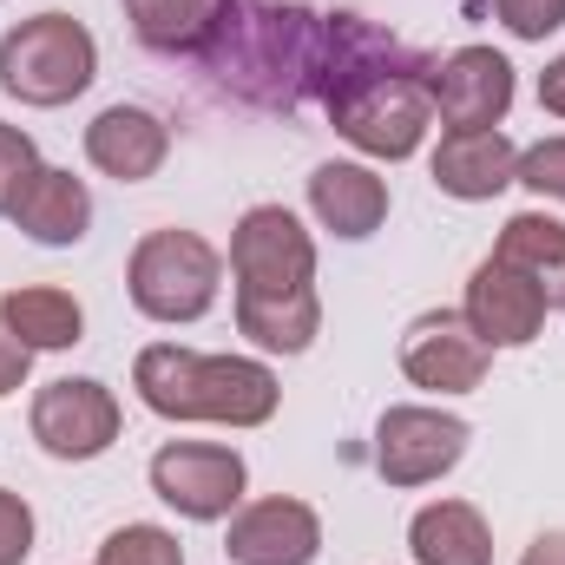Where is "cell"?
Listing matches in <instances>:
<instances>
[{"mask_svg":"<svg viewBox=\"0 0 565 565\" xmlns=\"http://www.w3.org/2000/svg\"><path fill=\"white\" fill-rule=\"evenodd\" d=\"M434 60L402 46L362 13H322V46H316V79L309 93L322 99L329 126L355 145L362 158L402 164L415 158L434 126V93H427Z\"/></svg>","mask_w":565,"mask_h":565,"instance_id":"1","label":"cell"},{"mask_svg":"<svg viewBox=\"0 0 565 565\" xmlns=\"http://www.w3.org/2000/svg\"><path fill=\"white\" fill-rule=\"evenodd\" d=\"M322 13L309 7H270V0H211V26L198 40V66L217 73L250 106H296L316 79Z\"/></svg>","mask_w":565,"mask_h":565,"instance_id":"2","label":"cell"},{"mask_svg":"<svg viewBox=\"0 0 565 565\" xmlns=\"http://www.w3.org/2000/svg\"><path fill=\"white\" fill-rule=\"evenodd\" d=\"M132 388L158 422L264 427L282 402V382L257 355H198L184 342H151L132 362Z\"/></svg>","mask_w":565,"mask_h":565,"instance_id":"3","label":"cell"},{"mask_svg":"<svg viewBox=\"0 0 565 565\" xmlns=\"http://www.w3.org/2000/svg\"><path fill=\"white\" fill-rule=\"evenodd\" d=\"M93 79H99V40L86 33V20L33 13L0 33V93L7 99L53 113V106H73Z\"/></svg>","mask_w":565,"mask_h":565,"instance_id":"4","label":"cell"},{"mask_svg":"<svg viewBox=\"0 0 565 565\" xmlns=\"http://www.w3.org/2000/svg\"><path fill=\"white\" fill-rule=\"evenodd\" d=\"M217 289H224V257L198 231H178V224L145 231L126 257V296L145 322H164V329L198 322V316H211Z\"/></svg>","mask_w":565,"mask_h":565,"instance_id":"5","label":"cell"},{"mask_svg":"<svg viewBox=\"0 0 565 565\" xmlns=\"http://www.w3.org/2000/svg\"><path fill=\"white\" fill-rule=\"evenodd\" d=\"M231 282L237 296H302L316 289V237L296 211L250 204L231 231Z\"/></svg>","mask_w":565,"mask_h":565,"instance_id":"6","label":"cell"},{"mask_svg":"<svg viewBox=\"0 0 565 565\" xmlns=\"http://www.w3.org/2000/svg\"><path fill=\"white\" fill-rule=\"evenodd\" d=\"M244 487H250V467L237 447H217V440H164L151 454V493L178 513V520H198V526H217L244 507Z\"/></svg>","mask_w":565,"mask_h":565,"instance_id":"7","label":"cell"},{"mask_svg":"<svg viewBox=\"0 0 565 565\" xmlns=\"http://www.w3.org/2000/svg\"><path fill=\"white\" fill-rule=\"evenodd\" d=\"M467 440L473 427L447 408H427V402H402L375 422V473L388 487H434L440 473H454L467 460Z\"/></svg>","mask_w":565,"mask_h":565,"instance_id":"8","label":"cell"},{"mask_svg":"<svg viewBox=\"0 0 565 565\" xmlns=\"http://www.w3.org/2000/svg\"><path fill=\"white\" fill-rule=\"evenodd\" d=\"M119 422H126L119 395L106 382H93V375H60L26 408V427H33L40 454H53V460H99L119 440Z\"/></svg>","mask_w":565,"mask_h":565,"instance_id":"9","label":"cell"},{"mask_svg":"<svg viewBox=\"0 0 565 565\" xmlns=\"http://www.w3.org/2000/svg\"><path fill=\"white\" fill-rule=\"evenodd\" d=\"M427 93H434V119L447 132H487V126H507L520 79H513L507 53H493V46H454L447 60H434Z\"/></svg>","mask_w":565,"mask_h":565,"instance_id":"10","label":"cell"},{"mask_svg":"<svg viewBox=\"0 0 565 565\" xmlns=\"http://www.w3.org/2000/svg\"><path fill=\"white\" fill-rule=\"evenodd\" d=\"M493 369V349L473 335V322L460 309H427L402 329V375L427 395H473Z\"/></svg>","mask_w":565,"mask_h":565,"instance_id":"11","label":"cell"},{"mask_svg":"<svg viewBox=\"0 0 565 565\" xmlns=\"http://www.w3.org/2000/svg\"><path fill=\"white\" fill-rule=\"evenodd\" d=\"M460 316L473 322V335L487 349H526L553 316V289L500 257H480L467 277V296H460Z\"/></svg>","mask_w":565,"mask_h":565,"instance_id":"12","label":"cell"},{"mask_svg":"<svg viewBox=\"0 0 565 565\" xmlns=\"http://www.w3.org/2000/svg\"><path fill=\"white\" fill-rule=\"evenodd\" d=\"M224 559L231 565H316L322 559V520L309 500H244L231 513V533H224Z\"/></svg>","mask_w":565,"mask_h":565,"instance_id":"13","label":"cell"},{"mask_svg":"<svg viewBox=\"0 0 565 565\" xmlns=\"http://www.w3.org/2000/svg\"><path fill=\"white\" fill-rule=\"evenodd\" d=\"M309 211L329 237L342 244H362L388 224V178L375 164H355V158H329L309 171Z\"/></svg>","mask_w":565,"mask_h":565,"instance_id":"14","label":"cell"},{"mask_svg":"<svg viewBox=\"0 0 565 565\" xmlns=\"http://www.w3.org/2000/svg\"><path fill=\"white\" fill-rule=\"evenodd\" d=\"M171 158V126L151 113V106H106L93 126H86V164L99 178H119V184H145L158 178Z\"/></svg>","mask_w":565,"mask_h":565,"instance_id":"15","label":"cell"},{"mask_svg":"<svg viewBox=\"0 0 565 565\" xmlns=\"http://www.w3.org/2000/svg\"><path fill=\"white\" fill-rule=\"evenodd\" d=\"M427 171H434V191H440V198L487 204V198H500V191L513 184V171H520V145L507 139L500 126H487V132H440L434 158H427Z\"/></svg>","mask_w":565,"mask_h":565,"instance_id":"16","label":"cell"},{"mask_svg":"<svg viewBox=\"0 0 565 565\" xmlns=\"http://www.w3.org/2000/svg\"><path fill=\"white\" fill-rule=\"evenodd\" d=\"M7 217H13V231H26L33 244L66 250V244H79V237L93 231V191H86V178H73V171L40 164L33 184L20 191V204H13Z\"/></svg>","mask_w":565,"mask_h":565,"instance_id":"17","label":"cell"},{"mask_svg":"<svg viewBox=\"0 0 565 565\" xmlns=\"http://www.w3.org/2000/svg\"><path fill=\"white\" fill-rule=\"evenodd\" d=\"M0 322H7L33 355H60V349H73V342H86V309H79V296L60 289V282H13V289L0 296Z\"/></svg>","mask_w":565,"mask_h":565,"instance_id":"18","label":"cell"},{"mask_svg":"<svg viewBox=\"0 0 565 565\" xmlns=\"http://www.w3.org/2000/svg\"><path fill=\"white\" fill-rule=\"evenodd\" d=\"M415 565H493V533L473 500H427L408 520Z\"/></svg>","mask_w":565,"mask_h":565,"instance_id":"19","label":"cell"},{"mask_svg":"<svg viewBox=\"0 0 565 565\" xmlns=\"http://www.w3.org/2000/svg\"><path fill=\"white\" fill-rule=\"evenodd\" d=\"M322 329V296H237V335H250L264 355H302Z\"/></svg>","mask_w":565,"mask_h":565,"instance_id":"20","label":"cell"},{"mask_svg":"<svg viewBox=\"0 0 565 565\" xmlns=\"http://www.w3.org/2000/svg\"><path fill=\"white\" fill-rule=\"evenodd\" d=\"M493 257L513 264V270H526L533 282H546V289L559 296L565 289V224L553 217V211H520V217L500 224Z\"/></svg>","mask_w":565,"mask_h":565,"instance_id":"21","label":"cell"},{"mask_svg":"<svg viewBox=\"0 0 565 565\" xmlns=\"http://www.w3.org/2000/svg\"><path fill=\"white\" fill-rule=\"evenodd\" d=\"M126 20L151 53H198L211 26V0H126Z\"/></svg>","mask_w":565,"mask_h":565,"instance_id":"22","label":"cell"},{"mask_svg":"<svg viewBox=\"0 0 565 565\" xmlns=\"http://www.w3.org/2000/svg\"><path fill=\"white\" fill-rule=\"evenodd\" d=\"M99 565H184V546L171 526H151V520H126L99 540Z\"/></svg>","mask_w":565,"mask_h":565,"instance_id":"23","label":"cell"},{"mask_svg":"<svg viewBox=\"0 0 565 565\" xmlns=\"http://www.w3.org/2000/svg\"><path fill=\"white\" fill-rule=\"evenodd\" d=\"M513 184H526V191H533V198H546V204H565V132L526 145V151H520Z\"/></svg>","mask_w":565,"mask_h":565,"instance_id":"24","label":"cell"},{"mask_svg":"<svg viewBox=\"0 0 565 565\" xmlns=\"http://www.w3.org/2000/svg\"><path fill=\"white\" fill-rule=\"evenodd\" d=\"M33 171H40V145H33V132H20V126L0 119V217L20 204V191L33 184Z\"/></svg>","mask_w":565,"mask_h":565,"instance_id":"25","label":"cell"},{"mask_svg":"<svg viewBox=\"0 0 565 565\" xmlns=\"http://www.w3.org/2000/svg\"><path fill=\"white\" fill-rule=\"evenodd\" d=\"M493 20L513 40H546L565 26V0H493Z\"/></svg>","mask_w":565,"mask_h":565,"instance_id":"26","label":"cell"},{"mask_svg":"<svg viewBox=\"0 0 565 565\" xmlns=\"http://www.w3.org/2000/svg\"><path fill=\"white\" fill-rule=\"evenodd\" d=\"M33 507L13 493V487H0V565H26V553H33Z\"/></svg>","mask_w":565,"mask_h":565,"instance_id":"27","label":"cell"},{"mask_svg":"<svg viewBox=\"0 0 565 565\" xmlns=\"http://www.w3.org/2000/svg\"><path fill=\"white\" fill-rule=\"evenodd\" d=\"M26 375H33V349L0 322V395H20V388H26Z\"/></svg>","mask_w":565,"mask_h":565,"instance_id":"28","label":"cell"},{"mask_svg":"<svg viewBox=\"0 0 565 565\" xmlns=\"http://www.w3.org/2000/svg\"><path fill=\"white\" fill-rule=\"evenodd\" d=\"M540 106H546L553 119H565V53L546 66V73H540Z\"/></svg>","mask_w":565,"mask_h":565,"instance_id":"29","label":"cell"},{"mask_svg":"<svg viewBox=\"0 0 565 565\" xmlns=\"http://www.w3.org/2000/svg\"><path fill=\"white\" fill-rule=\"evenodd\" d=\"M520 565H565V533H540V540L520 553Z\"/></svg>","mask_w":565,"mask_h":565,"instance_id":"30","label":"cell"},{"mask_svg":"<svg viewBox=\"0 0 565 565\" xmlns=\"http://www.w3.org/2000/svg\"><path fill=\"white\" fill-rule=\"evenodd\" d=\"M559 302H565V289H559Z\"/></svg>","mask_w":565,"mask_h":565,"instance_id":"31","label":"cell"}]
</instances>
